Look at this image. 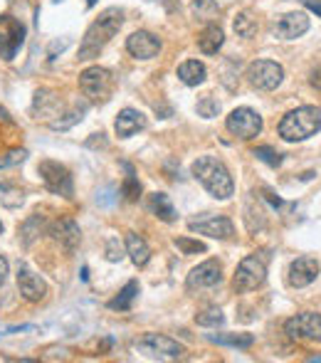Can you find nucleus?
<instances>
[{"instance_id": "24", "label": "nucleus", "mask_w": 321, "mask_h": 363, "mask_svg": "<svg viewBox=\"0 0 321 363\" xmlns=\"http://www.w3.org/2000/svg\"><path fill=\"white\" fill-rule=\"evenodd\" d=\"M205 77H208L205 65L198 60H188L178 67V79L183 82V84H188V87H198V84H203Z\"/></svg>"}, {"instance_id": "27", "label": "nucleus", "mask_w": 321, "mask_h": 363, "mask_svg": "<svg viewBox=\"0 0 321 363\" xmlns=\"http://www.w3.org/2000/svg\"><path fill=\"white\" fill-rule=\"evenodd\" d=\"M212 343H220V346H233V348H247L255 343L252 334H210Z\"/></svg>"}, {"instance_id": "14", "label": "nucleus", "mask_w": 321, "mask_h": 363, "mask_svg": "<svg viewBox=\"0 0 321 363\" xmlns=\"http://www.w3.org/2000/svg\"><path fill=\"white\" fill-rule=\"evenodd\" d=\"M309 30V15L306 13H287L272 25V35L279 40H297Z\"/></svg>"}, {"instance_id": "33", "label": "nucleus", "mask_w": 321, "mask_h": 363, "mask_svg": "<svg viewBox=\"0 0 321 363\" xmlns=\"http://www.w3.org/2000/svg\"><path fill=\"white\" fill-rule=\"evenodd\" d=\"M82 114H84V109H72V111H67V114H60V119L49 121V129H55V131L70 129L72 124H77V121H82Z\"/></svg>"}, {"instance_id": "3", "label": "nucleus", "mask_w": 321, "mask_h": 363, "mask_svg": "<svg viewBox=\"0 0 321 363\" xmlns=\"http://www.w3.org/2000/svg\"><path fill=\"white\" fill-rule=\"evenodd\" d=\"M321 129V109L316 107H299L289 111L282 121H279V136L284 141H304L309 136H314Z\"/></svg>"}, {"instance_id": "6", "label": "nucleus", "mask_w": 321, "mask_h": 363, "mask_svg": "<svg viewBox=\"0 0 321 363\" xmlns=\"http://www.w3.org/2000/svg\"><path fill=\"white\" fill-rule=\"evenodd\" d=\"M245 77L250 82V87L260 89V92H272V89H277L282 84L284 70L282 65H277L272 60H257L247 67Z\"/></svg>"}, {"instance_id": "44", "label": "nucleus", "mask_w": 321, "mask_h": 363, "mask_svg": "<svg viewBox=\"0 0 321 363\" xmlns=\"http://www.w3.org/2000/svg\"><path fill=\"white\" fill-rule=\"evenodd\" d=\"M0 235H3V222H0Z\"/></svg>"}, {"instance_id": "32", "label": "nucleus", "mask_w": 321, "mask_h": 363, "mask_svg": "<svg viewBox=\"0 0 321 363\" xmlns=\"http://www.w3.org/2000/svg\"><path fill=\"white\" fill-rule=\"evenodd\" d=\"M223 321H225V316H223V311H220L218 307H210V309L196 314V324L198 326H208V329H215V326H220Z\"/></svg>"}, {"instance_id": "20", "label": "nucleus", "mask_w": 321, "mask_h": 363, "mask_svg": "<svg viewBox=\"0 0 321 363\" xmlns=\"http://www.w3.org/2000/svg\"><path fill=\"white\" fill-rule=\"evenodd\" d=\"M33 114L35 119H52V116H60L62 114V102L57 94L47 92V89H40L35 94V102H33Z\"/></svg>"}, {"instance_id": "26", "label": "nucleus", "mask_w": 321, "mask_h": 363, "mask_svg": "<svg viewBox=\"0 0 321 363\" xmlns=\"http://www.w3.org/2000/svg\"><path fill=\"white\" fill-rule=\"evenodd\" d=\"M42 228H45L42 215H38V213H35V215H30L28 220L20 225V240H22V245H25V247H30V245H33L35 240L40 238Z\"/></svg>"}, {"instance_id": "35", "label": "nucleus", "mask_w": 321, "mask_h": 363, "mask_svg": "<svg viewBox=\"0 0 321 363\" xmlns=\"http://www.w3.org/2000/svg\"><path fill=\"white\" fill-rule=\"evenodd\" d=\"M126 169H129V166H126ZM121 193L126 195V201H139V195H141V183L134 178L131 169H129V176H126V180H124V188H121Z\"/></svg>"}, {"instance_id": "40", "label": "nucleus", "mask_w": 321, "mask_h": 363, "mask_svg": "<svg viewBox=\"0 0 321 363\" xmlns=\"http://www.w3.org/2000/svg\"><path fill=\"white\" fill-rule=\"evenodd\" d=\"M8 270H10V267H8V260L3 255H0V287H3V284H6V279H8Z\"/></svg>"}, {"instance_id": "11", "label": "nucleus", "mask_w": 321, "mask_h": 363, "mask_svg": "<svg viewBox=\"0 0 321 363\" xmlns=\"http://www.w3.org/2000/svg\"><path fill=\"white\" fill-rule=\"evenodd\" d=\"M22 43H25V27L15 17L0 15V57L13 60Z\"/></svg>"}, {"instance_id": "31", "label": "nucleus", "mask_w": 321, "mask_h": 363, "mask_svg": "<svg viewBox=\"0 0 321 363\" xmlns=\"http://www.w3.org/2000/svg\"><path fill=\"white\" fill-rule=\"evenodd\" d=\"M25 201V193L20 188H13V185H0V203L6 208H20Z\"/></svg>"}, {"instance_id": "38", "label": "nucleus", "mask_w": 321, "mask_h": 363, "mask_svg": "<svg viewBox=\"0 0 321 363\" xmlns=\"http://www.w3.org/2000/svg\"><path fill=\"white\" fill-rule=\"evenodd\" d=\"M255 156L260 158V161L269 163V166H279V163H282V158H279V153H274L272 148H267V146L255 148Z\"/></svg>"}, {"instance_id": "41", "label": "nucleus", "mask_w": 321, "mask_h": 363, "mask_svg": "<svg viewBox=\"0 0 321 363\" xmlns=\"http://www.w3.org/2000/svg\"><path fill=\"white\" fill-rule=\"evenodd\" d=\"M306 3V8H309V10H314V13H319L321 15V0H304Z\"/></svg>"}, {"instance_id": "13", "label": "nucleus", "mask_w": 321, "mask_h": 363, "mask_svg": "<svg viewBox=\"0 0 321 363\" xmlns=\"http://www.w3.org/2000/svg\"><path fill=\"white\" fill-rule=\"evenodd\" d=\"M17 289H20V294H22L25 302H33V304L42 302V299L49 294L47 282H45L42 277L35 275V272L30 270V267H25V265L17 267Z\"/></svg>"}, {"instance_id": "37", "label": "nucleus", "mask_w": 321, "mask_h": 363, "mask_svg": "<svg viewBox=\"0 0 321 363\" xmlns=\"http://www.w3.org/2000/svg\"><path fill=\"white\" fill-rule=\"evenodd\" d=\"M25 158H28V151H25V148H13V151H8L6 156H0V169L17 166V163H22Z\"/></svg>"}, {"instance_id": "2", "label": "nucleus", "mask_w": 321, "mask_h": 363, "mask_svg": "<svg viewBox=\"0 0 321 363\" xmlns=\"http://www.w3.org/2000/svg\"><path fill=\"white\" fill-rule=\"evenodd\" d=\"M193 176L203 183V188L218 198V201H228L235 193V183L230 171L225 169V163L218 161L215 156H201L193 163Z\"/></svg>"}, {"instance_id": "7", "label": "nucleus", "mask_w": 321, "mask_h": 363, "mask_svg": "<svg viewBox=\"0 0 321 363\" xmlns=\"http://www.w3.org/2000/svg\"><path fill=\"white\" fill-rule=\"evenodd\" d=\"M225 126H228V131L233 136H237V139H242V141H250V139H255V136L262 134V116L257 114L255 109L240 107L228 116Z\"/></svg>"}, {"instance_id": "34", "label": "nucleus", "mask_w": 321, "mask_h": 363, "mask_svg": "<svg viewBox=\"0 0 321 363\" xmlns=\"http://www.w3.org/2000/svg\"><path fill=\"white\" fill-rule=\"evenodd\" d=\"M175 247L183 252V255H198V252H205V245L198 242V240H188V238H175L173 240Z\"/></svg>"}, {"instance_id": "30", "label": "nucleus", "mask_w": 321, "mask_h": 363, "mask_svg": "<svg viewBox=\"0 0 321 363\" xmlns=\"http://www.w3.org/2000/svg\"><path fill=\"white\" fill-rule=\"evenodd\" d=\"M191 13L203 22H212L220 15V8L215 0H193L191 3Z\"/></svg>"}, {"instance_id": "19", "label": "nucleus", "mask_w": 321, "mask_h": 363, "mask_svg": "<svg viewBox=\"0 0 321 363\" xmlns=\"http://www.w3.org/2000/svg\"><path fill=\"white\" fill-rule=\"evenodd\" d=\"M114 129L119 139H129V136H134L136 131L146 129V116H143L141 111H136V109H124V111H119V116H116Z\"/></svg>"}, {"instance_id": "36", "label": "nucleus", "mask_w": 321, "mask_h": 363, "mask_svg": "<svg viewBox=\"0 0 321 363\" xmlns=\"http://www.w3.org/2000/svg\"><path fill=\"white\" fill-rule=\"evenodd\" d=\"M198 114L203 116V119H212V116H218L220 111V104L215 102L212 97H203L201 102H198Z\"/></svg>"}, {"instance_id": "17", "label": "nucleus", "mask_w": 321, "mask_h": 363, "mask_svg": "<svg viewBox=\"0 0 321 363\" xmlns=\"http://www.w3.org/2000/svg\"><path fill=\"white\" fill-rule=\"evenodd\" d=\"M316 277H319V262H316L314 257H299V260H294L292 265H289L287 282L292 284L294 289H302V287H309Z\"/></svg>"}, {"instance_id": "21", "label": "nucleus", "mask_w": 321, "mask_h": 363, "mask_svg": "<svg viewBox=\"0 0 321 363\" xmlns=\"http://www.w3.org/2000/svg\"><path fill=\"white\" fill-rule=\"evenodd\" d=\"M126 252H129L131 262L136 267L148 265V260H151V249H148L146 240L136 233H126Z\"/></svg>"}, {"instance_id": "39", "label": "nucleus", "mask_w": 321, "mask_h": 363, "mask_svg": "<svg viewBox=\"0 0 321 363\" xmlns=\"http://www.w3.org/2000/svg\"><path fill=\"white\" fill-rule=\"evenodd\" d=\"M121 252H124V249H121L119 240H109V242H107V260L109 262H119L121 257H124Z\"/></svg>"}, {"instance_id": "28", "label": "nucleus", "mask_w": 321, "mask_h": 363, "mask_svg": "<svg viewBox=\"0 0 321 363\" xmlns=\"http://www.w3.org/2000/svg\"><path fill=\"white\" fill-rule=\"evenodd\" d=\"M233 30L237 38L252 40L257 35V30H260V25H257V20L252 17V13H240V15L233 20Z\"/></svg>"}, {"instance_id": "18", "label": "nucleus", "mask_w": 321, "mask_h": 363, "mask_svg": "<svg viewBox=\"0 0 321 363\" xmlns=\"http://www.w3.org/2000/svg\"><path fill=\"white\" fill-rule=\"evenodd\" d=\"M223 282V267L218 260H208L191 270L188 275V289H203V287H215Z\"/></svg>"}, {"instance_id": "8", "label": "nucleus", "mask_w": 321, "mask_h": 363, "mask_svg": "<svg viewBox=\"0 0 321 363\" xmlns=\"http://www.w3.org/2000/svg\"><path fill=\"white\" fill-rule=\"evenodd\" d=\"M40 176H42V183L47 185V190L62 195V198H72L75 195V183H72L70 171L57 161H42L38 166Z\"/></svg>"}, {"instance_id": "16", "label": "nucleus", "mask_w": 321, "mask_h": 363, "mask_svg": "<svg viewBox=\"0 0 321 363\" xmlns=\"http://www.w3.org/2000/svg\"><path fill=\"white\" fill-rule=\"evenodd\" d=\"M126 49H129V54H134L136 60H153V57L161 52V40H158L153 33L139 30V33L129 35Z\"/></svg>"}, {"instance_id": "25", "label": "nucleus", "mask_w": 321, "mask_h": 363, "mask_svg": "<svg viewBox=\"0 0 321 363\" xmlns=\"http://www.w3.org/2000/svg\"><path fill=\"white\" fill-rule=\"evenodd\" d=\"M265 210H262V206H260V201H257L255 195L250 193V198H247V203H245V225H247V230L250 233H257V230H262L265 228Z\"/></svg>"}, {"instance_id": "22", "label": "nucleus", "mask_w": 321, "mask_h": 363, "mask_svg": "<svg viewBox=\"0 0 321 363\" xmlns=\"http://www.w3.org/2000/svg\"><path fill=\"white\" fill-rule=\"evenodd\" d=\"M223 43H225L223 27L215 25V22H210V25L201 33V38H198V47H201L205 54H218V49L223 47Z\"/></svg>"}, {"instance_id": "9", "label": "nucleus", "mask_w": 321, "mask_h": 363, "mask_svg": "<svg viewBox=\"0 0 321 363\" xmlns=\"http://www.w3.org/2000/svg\"><path fill=\"white\" fill-rule=\"evenodd\" d=\"M287 337L294 341H321V314L314 311H304V314H297L284 324Z\"/></svg>"}, {"instance_id": "12", "label": "nucleus", "mask_w": 321, "mask_h": 363, "mask_svg": "<svg viewBox=\"0 0 321 363\" xmlns=\"http://www.w3.org/2000/svg\"><path fill=\"white\" fill-rule=\"evenodd\" d=\"M188 228H191L193 233L208 235V238H215V240H230L235 235L233 220L225 215H201L188 222Z\"/></svg>"}, {"instance_id": "4", "label": "nucleus", "mask_w": 321, "mask_h": 363, "mask_svg": "<svg viewBox=\"0 0 321 363\" xmlns=\"http://www.w3.org/2000/svg\"><path fill=\"white\" fill-rule=\"evenodd\" d=\"M114 75H111L107 67H87V70L79 75V89L82 94L94 104H104L109 102L111 94H114Z\"/></svg>"}, {"instance_id": "29", "label": "nucleus", "mask_w": 321, "mask_h": 363, "mask_svg": "<svg viewBox=\"0 0 321 363\" xmlns=\"http://www.w3.org/2000/svg\"><path fill=\"white\" fill-rule=\"evenodd\" d=\"M136 294H139V282H129V284H126V287L119 292V297H114V299L109 302V309H114V311H126V309H131V304H134Z\"/></svg>"}, {"instance_id": "15", "label": "nucleus", "mask_w": 321, "mask_h": 363, "mask_svg": "<svg viewBox=\"0 0 321 363\" xmlns=\"http://www.w3.org/2000/svg\"><path fill=\"white\" fill-rule=\"evenodd\" d=\"M49 235L60 245L62 249L67 252H75L82 242V233H79V225H77L72 217H60V220L52 222V228H49Z\"/></svg>"}, {"instance_id": "10", "label": "nucleus", "mask_w": 321, "mask_h": 363, "mask_svg": "<svg viewBox=\"0 0 321 363\" xmlns=\"http://www.w3.org/2000/svg\"><path fill=\"white\" fill-rule=\"evenodd\" d=\"M134 346L148 358H180L183 356V346L173 339L164 337V334H146V337L136 339Z\"/></svg>"}, {"instance_id": "42", "label": "nucleus", "mask_w": 321, "mask_h": 363, "mask_svg": "<svg viewBox=\"0 0 321 363\" xmlns=\"http://www.w3.org/2000/svg\"><path fill=\"white\" fill-rule=\"evenodd\" d=\"M311 84H314V87H321V67L311 72Z\"/></svg>"}, {"instance_id": "5", "label": "nucleus", "mask_w": 321, "mask_h": 363, "mask_svg": "<svg viewBox=\"0 0 321 363\" xmlns=\"http://www.w3.org/2000/svg\"><path fill=\"white\" fill-rule=\"evenodd\" d=\"M265 282H267V252H255V255L245 257V260L240 262L237 272H235L233 287L235 292L245 294L260 289Z\"/></svg>"}, {"instance_id": "1", "label": "nucleus", "mask_w": 321, "mask_h": 363, "mask_svg": "<svg viewBox=\"0 0 321 363\" xmlns=\"http://www.w3.org/2000/svg\"><path fill=\"white\" fill-rule=\"evenodd\" d=\"M124 25V13L119 8H109V10H104L97 20L89 25V30L84 33L82 45H79V60H92L107 47L111 38L121 30Z\"/></svg>"}, {"instance_id": "23", "label": "nucleus", "mask_w": 321, "mask_h": 363, "mask_svg": "<svg viewBox=\"0 0 321 363\" xmlns=\"http://www.w3.org/2000/svg\"><path fill=\"white\" fill-rule=\"evenodd\" d=\"M148 210L164 222H173L175 220V208L171 203V198L166 193H151L148 195Z\"/></svg>"}, {"instance_id": "43", "label": "nucleus", "mask_w": 321, "mask_h": 363, "mask_svg": "<svg viewBox=\"0 0 321 363\" xmlns=\"http://www.w3.org/2000/svg\"><path fill=\"white\" fill-rule=\"evenodd\" d=\"M94 3H97V0H87V6H94Z\"/></svg>"}]
</instances>
